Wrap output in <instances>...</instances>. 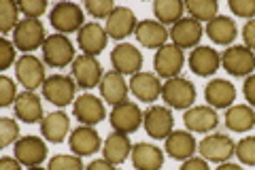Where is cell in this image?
Returning <instances> with one entry per match:
<instances>
[{
  "instance_id": "3957f363",
  "label": "cell",
  "mask_w": 255,
  "mask_h": 170,
  "mask_svg": "<svg viewBox=\"0 0 255 170\" xmlns=\"http://www.w3.org/2000/svg\"><path fill=\"white\" fill-rule=\"evenodd\" d=\"M77 60L75 45L66 34H49L43 45V62L51 68H66Z\"/></svg>"
},
{
  "instance_id": "ee69618b",
  "label": "cell",
  "mask_w": 255,
  "mask_h": 170,
  "mask_svg": "<svg viewBox=\"0 0 255 170\" xmlns=\"http://www.w3.org/2000/svg\"><path fill=\"white\" fill-rule=\"evenodd\" d=\"M243 40H245L247 49H251L255 53V19L245 23V28H243Z\"/></svg>"
},
{
  "instance_id": "4dcf8cb0",
  "label": "cell",
  "mask_w": 255,
  "mask_h": 170,
  "mask_svg": "<svg viewBox=\"0 0 255 170\" xmlns=\"http://www.w3.org/2000/svg\"><path fill=\"white\" fill-rule=\"evenodd\" d=\"M204 32L215 45H230V47H232L234 38L238 36L236 21L232 17H226V15H217L215 19H211L206 23Z\"/></svg>"
},
{
  "instance_id": "52a82bcc",
  "label": "cell",
  "mask_w": 255,
  "mask_h": 170,
  "mask_svg": "<svg viewBox=\"0 0 255 170\" xmlns=\"http://www.w3.org/2000/svg\"><path fill=\"white\" fill-rule=\"evenodd\" d=\"M221 66L232 77H249L255 70V53L245 45H232L221 53Z\"/></svg>"
},
{
  "instance_id": "b9f144b4",
  "label": "cell",
  "mask_w": 255,
  "mask_h": 170,
  "mask_svg": "<svg viewBox=\"0 0 255 170\" xmlns=\"http://www.w3.org/2000/svg\"><path fill=\"white\" fill-rule=\"evenodd\" d=\"M230 11L251 21L255 19V0H230Z\"/></svg>"
},
{
  "instance_id": "f907efd6",
  "label": "cell",
  "mask_w": 255,
  "mask_h": 170,
  "mask_svg": "<svg viewBox=\"0 0 255 170\" xmlns=\"http://www.w3.org/2000/svg\"><path fill=\"white\" fill-rule=\"evenodd\" d=\"M28 170H49V168H41V166H34V168H28Z\"/></svg>"
},
{
  "instance_id": "f546056e",
  "label": "cell",
  "mask_w": 255,
  "mask_h": 170,
  "mask_svg": "<svg viewBox=\"0 0 255 170\" xmlns=\"http://www.w3.org/2000/svg\"><path fill=\"white\" fill-rule=\"evenodd\" d=\"M132 164L136 170H162L164 153L151 143H136L132 147Z\"/></svg>"
},
{
  "instance_id": "1f68e13d",
  "label": "cell",
  "mask_w": 255,
  "mask_h": 170,
  "mask_svg": "<svg viewBox=\"0 0 255 170\" xmlns=\"http://www.w3.org/2000/svg\"><path fill=\"white\" fill-rule=\"evenodd\" d=\"M226 126L232 132H249L255 126V111L249 104H232L226 111Z\"/></svg>"
},
{
  "instance_id": "8992f818",
  "label": "cell",
  "mask_w": 255,
  "mask_h": 170,
  "mask_svg": "<svg viewBox=\"0 0 255 170\" xmlns=\"http://www.w3.org/2000/svg\"><path fill=\"white\" fill-rule=\"evenodd\" d=\"M15 77L26 87V92H34L38 87H43V83L47 81L45 62L38 60L36 55H32V53H23L21 58L15 62Z\"/></svg>"
},
{
  "instance_id": "83f0119b",
  "label": "cell",
  "mask_w": 255,
  "mask_h": 170,
  "mask_svg": "<svg viewBox=\"0 0 255 170\" xmlns=\"http://www.w3.org/2000/svg\"><path fill=\"white\" fill-rule=\"evenodd\" d=\"M98 87H100V94H102V98H105V102L113 104V107L126 102L128 92H130V85L124 81V75H119L115 70L105 72V77H102Z\"/></svg>"
},
{
  "instance_id": "5b68a950",
  "label": "cell",
  "mask_w": 255,
  "mask_h": 170,
  "mask_svg": "<svg viewBox=\"0 0 255 170\" xmlns=\"http://www.w3.org/2000/svg\"><path fill=\"white\" fill-rule=\"evenodd\" d=\"M77 81L73 79V75H51L47 77V81L43 83V98L49 100L55 107H68L75 98V92H77Z\"/></svg>"
},
{
  "instance_id": "8fae6325",
  "label": "cell",
  "mask_w": 255,
  "mask_h": 170,
  "mask_svg": "<svg viewBox=\"0 0 255 170\" xmlns=\"http://www.w3.org/2000/svg\"><path fill=\"white\" fill-rule=\"evenodd\" d=\"M142 126L155 141H166L174 132V117L168 107H149L142 115Z\"/></svg>"
},
{
  "instance_id": "cb8c5ba5",
  "label": "cell",
  "mask_w": 255,
  "mask_h": 170,
  "mask_svg": "<svg viewBox=\"0 0 255 170\" xmlns=\"http://www.w3.org/2000/svg\"><path fill=\"white\" fill-rule=\"evenodd\" d=\"M134 36H136L138 43L142 47H147V49H159V47L166 45V40H168L170 34H168V30H166V26H162L159 21L142 19V21H138Z\"/></svg>"
},
{
  "instance_id": "7a4b0ae2",
  "label": "cell",
  "mask_w": 255,
  "mask_h": 170,
  "mask_svg": "<svg viewBox=\"0 0 255 170\" xmlns=\"http://www.w3.org/2000/svg\"><path fill=\"white\" fill-rule=\"evenodd\" d=\"M162 100L168 109L187 111L196 102V85L185 77H174L168 79L162 87Z\"/></svg>"
},
{
  "instance_id": "f6af8a7d",
  "label": "cell",
  "mask_w": 255,
  "mask_h": 170,
  "mask_svg": "<svg viewBox=\"0 0 255 170\" xmlns=\"http://www.w3.org/2000/svg\"><path fill=\"white\" fill-rule=\"evenodd\" d=\"M243 94H245V100L249 102V107H255V72L245 79V83H243Z\"/></svg>"
},
{
  "instance_id": "6da1fadb",
  "label": "cell",
  "mask_w": 255,
  "mask_h": 170,
  "mask_svg": "<svg viewBox=\"0 0 255 170\" xmlns=\"http://www.w3.org/2000/svg\"><path fill=\"white\" fill-rule=\"evenodd\" d=\"M49 21H51V28L58 32V34H73V32H79L85 26L83 9L75 2L53 4L51 13H49Z\"/></svg>"
},
{
  "instance_id": "484cf974",
  "label": "cell",
  "mask_w": 255,
  "mask_h": 170,
  "mask_svg": "<svg viewBox=\"0 0 255 170\" xmlns=\"http://www.w3.org/2000/svg\"><path fill=\"white\" fill-rule=\"evenodd\" d=\"M68 130H70V119L66 113H62V111L49 113V115H45V119L41 121V136H45V141L51 145H60L66 141Z\"/></svg>"
},
{
  "instance_id": "7c38bea8",
  "label": "cell",
  "mask_w": 255,
  "mask_h": 170,
  "mask_svg": "<svg viewBox=\"0 0 255 170\" xmlns=\"http://www.w3.org/2000/svg\"><path fill=\"white\" fill-rule=\"evenodd\" d=\"M102 66L94 55H77V60L73 62V79L77 81V85L81 90H94L100 85L102 81Z\"/></svg>"
},
{
  "instance_id": "f35d334b",
  "label": "cell",
  "mask_w": 255,
  "mask_h": 170,
  "mask_svg": "<svg viewBox=\"0 0 255 170\" xmlns=\"http://www.w3.org/2000/svg\"><path fill=\"white\" fill-rule=\"evenodd\" d=\"M85 11L96 19H109V15L115 11V4L111 0H85Z\"/></svg>"
},
{
  "instance_id": "bcb514c9",
  "label": "cell",
  "mask_w": 255,
  "mask_h": 170,
  "mask_svg": "<svg viewBox=\"0 0 255 170\" xmlns=\"http://www.w3.org/2000/svg\"><path fill=\"white\" fill-rule=\"evenodd\" d=\"M179 170H211V168H209V162L204 158H189V160L183 162V166Z\"/></svg>"
},
{
  "instance_id": "c3c4849f",
  "label": "cell",
  "mask_w": 255,
  "mask_h": 170,
  "mask_svg": "<svg viewBox=\"0 0 255 170\" xmlns=\"http://www.w3.org/2000/svg\"><path fill=\"white\" fill-rule=\"evenodd\" d=\"M85 170H115V166L111 164V162H107L105 158H102V160H94Z\"/></svg>"
},
{
  "instance_id": "d590c367",
  "label": "cell",
  "mask_w": 255,
  "mask_h": 170,
  "mask_svg": "<svg viewBox=\"0 0 255 170\" xmlns=\"http://www.w3.org/2000/svg\"><path fill=\"white\" fill-rule=\"evenodd\" d=\"M19 126L17 121L11 117H2L0 119V147H9V145H15L19 139Z\"/></svg>"
},
{
  "instance_id": "8d00e7d4",
  "label": "cell",
  "mask_w": 255,
  "mask_h": 170,
  "mask_svg": "<svg viewBox=\"0 0 255 170\" xmlns=\"http://www.w3.org/2000/svg\"><path fill=\"white\" fill-rule=\"evenodd\" d=\"M49 170H85L83 162L79 156H68V153H60L49 160Z\"/></svg>"
},
{
  "instance_id": "ba28073f",
  "label": "cell",
  "mask_w": 255,
  "mask_h": 170,
  "mask_svg": "<svg viewBox=\"0 0 255 170\" xmlns=\"http://www.w3.org/2000/svg\"><path fill=\"white\" fill-rule=\"evenodd\" d=\"M142 115H145V113L140 111V107L136 102L126 100V102L115 104V107L111 109L109 121H111V126H113V132L134 134L142 124Z\"/></svg>"
},
{
  "instance_id": "7dc6e473",
  "label": "cell",
  "mask_w": 255,
  "mask_h": 170,
  "mask_svg": "<svg viewBox=\"0 0 255 170\" xmlns=\"http://www.w3.org/2000/svg\"><path fill=\"white\" fill-rule=\"evenodd\" d=\"M0 170H21V164L15 158L4 156L2 160H0Z\"/></svg>"
},
{
  "instance_id": "60d3db41",
  "label": "cell",
  "mask_w": 255,
  "mask_h": 170,
  "mask_svg": "<svg viewBox=\"0 0 255 170\" xmlns=\"http://www.w3.org/2000/svg\"><path fill=\"white\" fill-rule=\"evenodd\" d=\"M15 98H17V90H15L13 79L2 75L0 77V107H11L15 104Z\"/></svg>"
},
{
  "instance_id": "681fc988",
  "label": "cell",
  "mask_w": 255,
  "mask_h": 170,
  "mask_svg": "<svg viewBox=\"0 0 255 170\" xmlns=\"http://www.w3.org/2000/svg\"><path fill=\"white\" fill-rule=\"evenodd\" d=\"M217 170H245L241 164H232V162H226V164H219Z\"/></svg>"
},
{
  "instance_id": "5bb4252c",
  "label": "cell",
  "mask_w": 255,
  "mask_h": 170,
  "mask_svg": "<svg viewBox=\"0 0 255 170\" xmlns=\"http://www.w3.org/2000/svg\"><path fill=\"white\" fill-rule=\"evenodd\" d=\"M73 115L75 119H79L83 126H96L100 124L102 119L107 117V109L105 102H102L98 96L94 94H83L73 102Z\"/></svg>"
},
{
  "instance_id": "2e32d148",
  "label": "cell",
  "mask_w": 255,
  "mask_h": 170,
  "mask_svg": "<svg viewBox=\"0 0 255 170\" xmlns=\"http://www.w3.org/2000/svg\"><path fill=\"white\" fill-rule=\"evenodd\" d=\"M111 64H113L115 72H119V75L134 77L142 68V53L130 43H119L111 51Z\"/></svg>"
},
{
  "instance_id": "603a6c76",
  "label": "cell",
  "mask_w": 255,
  "mask_h": 170,
  "mask_svg": "<svg viewBox=\"0 0 255 170\" xmlns=\"http://www.w3.org/2000/svg\"><path fill=\"white\" fill-rule=\"evenodd\" d=\"M13 111L17 119H21L23 124H38V121L45 119L43 113V102L34 92H21L17 94L13 104Z\"/></svg>"
},
{
  "instance_id": "d4e9b609",
  "label": "cell",
  "mask_w": 255,
  "mask_h": 170,
  "mask_svg": "<svg viewBox=\"0 0 255 170\" xmlns=\"http://www.w3.org/2000/svg\"><path fill=\"white\" fill-rule=\"evenodd\" d=\"M204 98L209 102V107H213L215 111L230 109L236 100V87L226 79H213L204 90Z\"/></svg>"
},
{
  "instance_id": "7bdbcfd3",
  "label": "cell",
  "mask_w": 255,
  "mask_h": 170,
  "mask_svg": "<svg viewBox=\"0 0 255 170\" xmlns=\"http://www.w3.org/2000/svg\"><path fill=\"white\" fill-rule=\"evenodd\" d=\"M13 62H15V45H13V40L2 38L0 40V70L11 68Z\"/></svg>"
},
{
  "instance_id": "9a60e30c",
  "label": "cell",
  "mask_w": 255,
  "mask_h": 170,
  "mask_svg": "<svg viewBox=\"0 0 255 170\" xmlns=\"http://www.w3.org/2000/svg\"><path fill=\"white\" fill-rule=\"evenodd\" d=\"M109 43L107 28H102L98 21H90L77 32V45L85 55H98L105 51V47Z\"/></svg>"
},
{
  "instance_id": "44dd1931",
  "label": "cell",
  "mask_w": 255,
  "mask_h": 170,
  "mask_svg": "<svg viewBox=\"0 0 255 170\" xmlns=\"http://www.w3.org/2000/svg\"><path fill=\"white\" fill-rule=\"evenodd\" d=\"M187 64H189V70L194 72V75H198V77H211L221 66V55H219V51H215L213 47L198 45L196 49L189 53Z\"/></svg>"
},
{
  "instance_id": "d6a6232c",
  "label": "cell",
  "mask_w": 255,
  "mask_h": 170,
  "mask_svg": "<svg viewBox=\"0 0 255 170\" xmlns=\"http://www.w3.org/2000/svg\"><path fill=\"white\" fill-rule=\"evenodd\" d=\"M183 13H185V2L181 0H155L153 2L155 21H159L162 26H174L183 19Z\"/></svg>"
},
{
  "instance_id": "30bf717a",
  "label": "cell",
  "mask_w": 255,
  "mask_h": 170,
  "mask_svg": "<svg viewBox=\"0 0 255 170\" xmlns=\"http://www.w3.org/2000/svg\"><path fill=\"white\" fill-rule=\"evenodd\" d=\"M183 64H185V55H183V49H179L177 45L166 43L164 47H159L155 51V58H153L155 75L166 81L179 77L183 70Z\"/></svg>"
},
{
  "instance_id": "ab89813d",
  "label": "cell",
  "mask_w": 255,
  "mask_h": 170,
  "mask_svg": "<svg viewBox=\"0 0 255 170\" xmlns=\"http://www.w3.org/2000/svg\"><path fill=\"white\" fill-rule=\"evenodd\" d=\"M17 6H19V13L26 19H38L47 11L45 0H19Z\"/></svg>"
},
{
  "instance_id": "ac0fdd59",
  "label": "cell",
  "mask_w": 255,
  "mask_h": 170,
  "mask_svg": "<svg viewBox=\"0 0 255 170\" xmlns=\"http://www.w3.org/2000/svg\"><path fill=\"white\" fill-rule=\"evenodd\" d=\"M68 147L75 156L87 158V156H94V153L100 151L102 141H100V134L96 132L92 126H79L68 136Z\"/></svg>"
},
{
  "instance_id": "f1b7e54d",
  "label": "cell",
  "mask_w": 255,
  "mask_h": 170,
  "mask_svg": "<svg viewBox=\"0 0 255 170\" xmlns=\"http://www.w3.org/2000/svg\"><path fill=\"white\" fill-rule=\"evenodd\" d=\"M132 147L134 145L128 139V134L122 132H111L105 141V147H102V158L107 162H111L113 166H119L132 156Z\"/></svg>"
},
{
  "instance_id": "277c9868",
  "label": "cell",
  "mask_w": 255,
  "mask_h": 170,
  "mask_svg": "<svg viewBox=\"0 0 255 170\" xmlns=\"http://www.w3.org/2000/svg\"><path fill=\"white\" fill-rule=\"evenodd\" d=\"M47 40V34H45V26L41 23V19H26L23 17L17 28L13 30V45L17 51H23V53H30L45 45Z\"/></svg>"
},
{
  "instance_id": "4fadbf2b",
  "label": "cell",
  "mask_w": 255,
  "mask_h": 170,
  "mask_svg": "<svg viewBox=\"0 0 255 170\" xmlns=\"http://www.w3.org/2000/svg\"><path fill=\"white\" fill-rule=\"evenodd\" d=\"M13 153H15L13 158L17 160L21 166L34 168V166H41L47 160V145L43 139H38V136H21V139L15 143Z\"/></svg>"
},
{
  "instance_id": "74e56055",
  "label": "cell",
  "mask_w": 255,
  "mask_h": 170,
  "mask_svg": "<svg viewBox=\"0 0 255 170\" xmlns=\"http://www.w3.org/2000/svg\"><path fill=\"white\" fill-rule=\"evenodd\" d=\"M234 156L238 158L241 164L255 166V136H245L243 141H238Z\"/></svg>"
},
{
  "instance_id": "ffe728a7",
  "label": "cell",
  "mask_w": 255,
  "mask_h": 170,
  "mask_svg": "<svg viewBox=\"0 0 255 170\" xmlns=\"http://www.w3.org/2000/svg\"><path fill=\"white\" fill-rule=\"evenodd\" d=\"M183 124H185L187 132H198V134H206L213 132L219 126V115L213 107H191L185 111L183 115Z\"/></svg>"
},
{
  "instance_id": "836d02e7",
  "label": "cell",
  "mask_w": 255,
  "mask_h": 170,
  "mask_svg": "<svg viewBox=\"0 0 255 170\" xmlns=\"http://www.w3.org/2000/svg\"><path fill=\"white\" fill-rule=\"evenodd\" d=\"M185 9L187 13L194 17L196 21H206L209 23L211 19L217 17V11H219V4L215 0H187L185 2Z\"/></svg>"
},
{
  "instance_id": "4316f807",
  "label": "cell",
  "mask_w": 255,
  "mask_h": 170,
  "mask_svg": "<svg viewBox=\"0 0 255 170\" xmlns=\"http://www.w3.org/2000/svg\"><path fill=\"white\" fill-rule=\"evenodd\" d=\"M164 149H166V153H168L172 160L185 162L189 158H194V153L198 149V143H196L194 136H191V132H187V130H174L168 139H166Z\"/></svg>"
},
{
  "instance_id": "7402d4cb",
  "label": "cell",
  "mask_w": 255,
  "mask_h": 170,
  "mask_svg": "<svg viewBox=\"0 0 255 170\" xmlns=\"http://www.w3.org/2000/svg\"><path fill=\"white\" fill-rule=\"evenodd\" d=\"M130 92L136 96V100L140 102H155L159 96H162V87L164 83L159 81L157 75L153 72H136L132 79H130Z\"/></svg>"
},
{
  "instance_id": "d6986e66",
  "label": "cell",
  "mask_w": 255,
  "mask_h": 170,
  "mask_svg": "<svg viewBox=\"0 0 255 170\" xmlns=\"http://www.w3.org/2000/svg\"><path fill=\"white\" fill-rule=\"evenodd\" d=\"M136 26H138V21H136V15L132 13V9H128V6H115V11L107 19V34L109 38L124 40L136 32Z\"/></svg>"
},
{
  "instance_id": "9c48e42d",
  "label": "cell",
  "mask_w": 255,
  "mask_h": 170,
  "mask_svg": "<svg viewBox=\"0 0 255 170\" xmlns=\"http://www.w3.org/2000/svg\"><path fill=\"white\" fill-rule=\"evenodd\" d=\"M198 151H200V156L206 162L226 164L236 153V143L230 139L228 134H211V136H204L202 139V143L198 145Z\"/></svg>"
},
{
  "instance_id": "e0dca14e",
  "label": "cell",
  "mask_w": 255,
  "mask_h": 170,
  "mask_svg": "<svg viewBox=\"0 0 255 170\" xmlns=\"http://www.w3.org/2000/svg\"><path fill=\"white\" fill-rule=\"evenodd\" d=\"M204 34V28L200 21H196L194 17H183L170 28V40L172 45H177L179 49H191L198 47L200 38Z\"/></svg>"
},
{
  "instance_id": "e575fe53",
  "label": "cell",
  "mask_w": 255,
  "mask_h": 170,
  "mask_svg": "<svg viewBox=\"0 0 255 170\" xmlns=\"http://www.w3.org/2000/svg\"><path fill=\"white\" fill-rule=\"evenodd\" d=\"M19 15V6L17 2H13V0H2L0 2V32L2 34H9L17 28V23L21 19H17Z\"/></svg>"
}]
</instances>
